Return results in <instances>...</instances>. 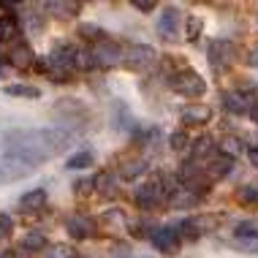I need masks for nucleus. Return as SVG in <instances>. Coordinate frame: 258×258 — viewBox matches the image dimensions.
<instances>
[{
    "mask_svg": "<svg viewBox=\"0 0 258 258\" xmlns=\"http://www.w3.org/2000/svg\"><path fill=\"white\" fill-rule=\"evenodd\" d=\"M46 9L54 11L57 17H74V14L79 11V3H57V0H54V3H46Z\"/></svg>",
    "mask_w": 258,
    "mask_h": 258,
    "instance_id": "obj_28",
    "label": "nucleus"
},
{
    "mask_svg": "<svg viewBox=\"0 0 258 258\" xmlns=\"http://www.w3.org/2000/svg\"><path fill=\"white\" fill-rule=\"evenodd\" d=\"M11 228H14V220L9 218V215L0 212V239H6V236L11 234Z\"/></svg>",
    "mask_w": 258,
    "mask_h": 258,
    "instance_id": "obj_31",
    "label": "nucleus"
},
{
    "mask_svg": "<svg viewBox=\"0 0 258 258\" xmlns=\"http://www.w3.org/2000/svg\"><path fill=\"white\" fill-rule=\"evenodd\" d=\"M247 62H250V66H253V68H258V46H255L253 52H250V57H247Z\"/></svg>",
    "mask_w": 258,
    "mask_h": 258,
    "instance_id": "obj_37",
    "label": "nucleus"
},
{
    "mask_svg": "<svg viewBox=\"0 0 258 258\" xmlns=\"http://www.w3.org/2000/svg\"><path fill=\"white\" fill-rule=\"evenodd\" d=\"M234 44L231 41H212V46H209V66L215 68V71H228L234 62Z\"/></svg>",
    "mask_w": 258,
    "mask_h": 258,
    "instance_id": "obj_8",
    "label": "nucleus"
},
{
    "mask_svg": "<svg viewBox=\"0 0 258 258\" xmlns=\"http://www.w3.org/2000/svg\"><path fill=\"white\" fill-rule=\"evenodd\" d=\"M46 247V236L41 231H30L22 239V250H27V253H36V250H44Z\"/></svg>",
    "mask_w": 258,
    "mask_h": 258,
    "instance_id": "obj_22",
    "label": "nucleus"
},
{
    "mask_svg": "<svg viewBox=\"0 0 258 258\" xmlns=\"http://www.w3.org/2000/svg\"><path fill=\"white\" fill-rule=\"evenodd\" d=\"M134 6L139 11H152L155 9V0H134Z\"/></svg>",
    "mask_w": 258,
    "mask_h": 258,
    "instance_id": "obj_35",
    "label": "nucleus"
},
{
    "mask_svg": "<svg viewBox=\"0 0 258 258\" xmlns=\"http://www.w3.org/2000/svg\"><path fill=\"white\" fill-rule=\"evenodd\" d=\"M95 163V155L90 150H82V152H74L71 158H68V169H87V166Z\"/></svg>",
    "mask_w": 258,
    "mask_h": 258,
    "instance_id": "obj_21",
    "label": "nucleus"
},
{
    "mask_svg": "<svg viewBox=\"0 0 258 258\" xmlns=\"http://www.w3.org/2000/svg\"><path fill=\"white\" fill-rule=\"evenodd\" d=\"M250 117H253V122L258 125V103H255V106H253V111H250Z\"/></svg>",
    "mask_w": 258,
    "mask_h": 258,
    "instance_id": "obj_38",
    "label": "nucleus"
},
{
    "mask_svg": "<svg viewBox=\"0 0 258 258\" xmlns=\"http://www.w3.org/2000/svg\"><path fill=\"white\" fill-rule=\"evenodd\" d=\"M66 228L74 239H90L95 234V220L87 218V215H74V218H68Z\"/></svg>",
    "mask_w": 258,
    "mask_h": 258,
    "instance_id": "obj_11",
    "label": "nucleus"
},
{
    "mask_svg": "<svg viewBox=\"0 0 258 258\" xmlns=\"http://www.w3.org/2000/svg\"><path fill=\"white\" fill-rule=\"evenodd\" d=\"M199 36H201V19H190V22H187V38L196 41Z\"/></svg>",
    "mask_w": 258,
    "mask_h": 258,
    "instance_id": "obj_32",
    "label": "nucleus"
},
{
    "mask_svg": "<svg viewBox=\"0 0 258 258\" xmlns=\"http://www.w3.org/2000/svg\"><path fill=\"white\" fill-rule=\"evenodd\" d=\"M46 204V190L44 187H36V190L25 193L22 199H19V207L25 209V212H36V209H41Z\"/></svg>",
    "mask_w": 258,
    "mask_h": 258,
    "instance_id": "obj_17",
    "label": "nucleus"
},
{
    "mask_svg": "<svg viewBox=\"0 0 258 258\" xmlns=\"http://www.w3.org/2000/svg\"><path fill=\"white\" fill-rule=\"evenodd\" d=\"M212 150H215V139H209V136H199L196 142H193V160L207 158Z\"/></svg>",
    "mask_w": 258,
    "mask_h": 258,
    "instance_id": "obj_23",
    "label": "nucleus"
},
{
    "mask_svg": "<svg viewBox=\"0 0 258 258\" xmlns=\"http://www.w3.org/2000/svg\"><path fill=\"white\" fill-rule=\"evenodd\" d=\"M152 245H155V250H160V253H166V255L179 253V245H182V239H179V228L160 226L158 231H152Z\"/></svg>",
    "mask_w": 258,
    "mask_h": 258,
    "instance_id": "obj_7",
    "label": "nucleus"
},
{
    "mask_svg": "<svg viewBox=\"0 0 258 258\" xmlns=\"http://www.w3.org/2000/svg\"><path fill=\"white\" fill-rule=\"evenodd\" d=\"M74 68H79V71H90V68H95L93 49H76V54H74Z\"/></svg>",
    "mask_w": 258,
    "mask_h": 258,
    "instance_id": "obj_25",
    "label": "nucleus"
},
{
    "mask_svg": "<svg viewBox=\"0 0 258 258\" xmlns=\"http://www.w3.org/2000/svg\"><path fill=\"white\" fill-rule=\"evenodd\" d=\"M199 201H201V193L199 190H193V187H187V185H179L177 190L169 196V207L171 209H185V207L199 204Z\"/></svg>",
    "mask_w": 258,
    "mask_h": 258,
    "instance_id": "obj_14",
    "label": "nucleus"
},
{
    "mask_svg": "<svg viewBox=\"0 0 258 258\" xmlns=\"http://www.w3.org/2000/svg\"><path fill=\"white\" fill-rule=\"evenodd\" d=\"M19 33V22L17 17H11V14H6V17H0V41H9Z\"/></svg>",
    "mask_w": 258,
    "mask_h": 258,
    "instance_id": "obj_20",
    "label": "nucleus"
},
{
    "mask_svg": "<svg viewBox=\"0 0 258 258\" xmlns=\"http://www.w3.org/2000/svg\"><path fill=\"white\" fill-rule=\"evenodd\" d=\"M158 57V52L152 49L150 44H134V46H128L122 54V62L131 68V71H147V68L155 62Z\"/></svg>",
    "mask_w": 258,
    "mask_h": 258,
    "instance_id": "obj_5",
    "label": "nucleus"
},
{
    "mask_svg": "<svg viewBox=\"0 0 258 258\" xmlns=\"http://www.w3.org/2000/svg\"><path fill=\"white\" fill-rule=\"evenodd\" d=\"M122 54L125 52L120 49V44H114V41H109V38H103V41H98V44L93 46V60H95V66H101V68L120 66Z\"/></svg>",
    "mask_w": 258,
    "mask_h": 258,
    "instance_id": "obj_6",
    "label": "nucleus"
},
{
    "mask_svg": "<svg viewBox=\"0 0 258 258\" xmlns=\"http://www.w3.org/2000/svg\"><path fill=\"white\" fill-rule=\"evenodd\" d=\"M223 106H226V111H231V114H247V111H253L255 103L247 93H242V90H228V93L223 95Z\"/></svg>",
    "mask_w": 258,
    "mask_h": 258,
    "instance_id": "obj_10",
    "label": "nucleus"
},
{
    "mask_svg": "<svg viewBox=\"0 0 258 258\" xmlns=\"http://www.w3.org/2000/svg\"><path fill=\"white\" fill-rule=\"evenodd\" d=\"M247 158H250V163L258 169V147H250V150H247Z\"/></svg>",
    "mask_w": 258,
    "mask_h": 258,
    "instance_id": "obj_36",
    "label": "nucleus"
},
{
    "mask_svg": "<svg viewBox=\"0 0 258 258\" xmlns=\"http://www.w3.org/2000/svg\"><path fill=\"white\" fill-rule=\"evenodd\" d=\"M6 152L25 155L36 163H44L54 155H60L74 142V134L68 128H22L6 134Z\"/></svg>",
    "mask_w": 258,
    "mask_h": 258,
    "instance_id": "obj_1",
    "label": "nucleus"
},
{
    "mask_svg": "<svg viewBox=\"0 0 258 258\" xmlns=\"http://www.w3.org/2000/svg\"><path fill=\"white\" fill-rule=\"evenodd\" d=\"M179 117H182L185 125H204L212 120V109L207 103H190V106H185L179 111Z\"/></svg>",
    "mask_w": 258,
    "mask_h": 258,
    "instance_id": "obj_13",
    "label": "nucleus"
},
{
    "mask_svg": "<svg viewBox=\"0 0 258 258\" xmlns=\"http://www.w3.org/2000/svg\"><path fill=\"white\" fill-rule=\"evenodd\" d=\"M93 187H95V182H93V179H79L74 190H76V196H82V193H85V196H87V193L93 190Z\"/></svg>",
    "mask_w": 258,
    "mask_h": 258,
    "instance_id": "obj_33",
    "label": "nucleus"
},
{
    "mask_svg": "<svg viewBox=\"0 0 258 258\" xmlns=\"http://www.w3.org/2000/svg\"><path fill=\"white\" fill-rule=\"evenodd\" d=\"M82 36H85V38H98V41H103L101 38V30H98V27H95V25H82Z\"/></svg>",
    "mask_w": 258,
    "mask_h": 258,
    "instance_id": "obj_34",
    "label": "nucleus"
},
{
    "mask_svg": "<svg viewBox=\"0 0 258 258\" xmlns=\"http://www.w3.org/2000/svg\"><path fill=\"white\" fill-rule=\"evenodd\" d=\"M234 245L242 250V253H258V234L250 236H234Z\"/></svg>",
    "mask_w": 258,
    "mask_h": 258,
    "instance_id": "obj_27",
    "label": "nucleus"
},
{
    "mask_svg": "<svg viewBox=\"0 0 258 258\" xmlns=\"http://www.w3.org/2000/svg\"><path fill=\"white\" fill-rule=\"evenodd\" d=\"M171 87L177 90L179 95H185V98H201V95L207 93V82L201 79V76L193 71V68L179 71V74L171 79Z\"/></svg>",
    "mask_w": 258,
    "mask_h": 258,
    "instance_id": "obj_4",
    "label": "nucleus"
},
{
    "mask_svg": "<svg viewBox=\"0 0 258 258\" xmlns=\"http://www.w3.org/2000/svg\"><path fill=\"white\" fill-rule=\"evenodd\" d=\"M187 142H190V139H187L185 131H177V134H171V139H169V147L171 150H185Z\"/></svg>",
    "mask_w": 258,
    "mask_h": 258,
    "instance_id": "obj_30",
    "label": "nucleus"
},
{
    "mask_svg": "<svg viewBox=\"0 0 258 258\" xmlns=\"http://www.w3.org/2000/svg\"><path fill=\"white\" fill-rule=\"evenodd\" d=\"M218 223H220L218 215H196V218L185 220L179 228H182V234H187L190 239H199V236L215 231V228H218Z\"/></svg>",
    "mask_w": 258,
    "mask_h": 258,
    "instance_id": "obj_9",
    "label": "nucleus"
},
{
    "mask_svg": "<svg viewBox=\"0 0 258 258\" xmlns=\"http://www.w3.org/2000/svg\"><path fill=\"white\" fill-rule=\"evenodd\" d=\"M9 62L14 68H30L33 66V49L27 44H17L9 52Z\"/></svg>",
    "mask_w": 258,
    "mask_h": 258,
    "instance_id": "obj_15",
    "label": "nucleus"
},
{
    "mask_svg": "<svg viewBox=\"0 0 258 258\" xmlns=\"http://www.w3.org/2000/svg\"><path fill=\"white\" fill-rule=\"evenodd\" d=\"M144 171H147V163H144V160H125L120 166V174L125 179H136L139 174H144Z\"/></svg>",
    "mask_w": 258,
    "mask_h": 258,
    "instance_id": "obj_24",
    "label": "nucleus"
},
{
    "mask_svg": "<svg viewBox=\"0 0 258 258\" xmlns=\"http://www.w3.org/2000/svg\"><path fill=\"white\" fill-rule=\"evenodd\" d=\"M93 182H95V190H98L101 196H106V199L117 196V177L111 171H101Z\"/></svg>",
    "mask_w": 258,
    "mask_h": 258,
    "instance_id": "obj_16",
    "label": "nucleus"
},
{
    "mask_svg": "<svg viewBox=\"0 0 258 258\" xmlns=\"http://www.w3.org/2000/svg\"><path fill=\"white\" fill-rule=\"evenodd\" d=\"M236 196H239L242 204H247V207H258V182H247L239 193H236Z\"/></svg>",
    "mask_w": 258,
    "mask_h": 258,
    "instance_id": "obj_26",
    "label": "nucleus"
},
{
    "mask_svg": "<svg viewBox=\"0 0 258 258\" xmlns=\"http://www.w3.org/2000/svg\"><path fill=\"white\" fill-rule=\"evenodd\" d=\"M38 166L41 163H36V160H30L25 155H11V152H6V155L0 158V185H9V182H17V179L30 177Z\"/></svg>",
    "mask_w": 258,
    "mask_h": 258,
    "instance_id": "obj_2",
    "label": "nucleus"
},
{
    "mask_svg": "<svg viewBox=\"0 0 258 258\" xmlns=\"http://www.w3.org/2000/svg\"><path fill=\"white\" fill-rule=\"evenodd\" d=\"M46 255L49 258H76V250L68 247V245H54V247L46 250Z\"/></svg>",
    "mask_w": 258,
    "mask_h": 258,
    "instance_id": "obj_29",
    "label": "nucleus"
},
{
    "mask_svg": "<svg viewBox=\"0 0 258 258\" xmlns=\"http://www.w3.org/2000/svg\"><path fill=\"white\" fill-rule=\"evenodd\" d=\"M6 95H11V98H41V90L33 87V85H9L6 87Z\"/></svg>",
    "mask_w": 258,
    "mask_h": 258,
    "instance_id": "obj_19",
    "label": "nucleus"
},
{
    "mask_svg": "<svg viewBox=\"0 0 258 258\" xmlns=\"http://www.w3.org/2000/svg\"><path fill=\"white\" fill-rule=\"evenodd\" d=\"M177 30H179V9L177 6H169L163 14H160V22H158V33H160V38H174L177 36Z\"/></svg>",
    "mask_w": 258,
    "mask_h": 258,
    "instance_id": "obj_12",
    "label": "nucleus"
},
{
    "mask_svg": "<svg viewBox=\"0 0 258 258\" xmlns=\"http://www.w3.org/2000/svg\"><path fill=\"white\" fill-rule=\"evenodd\" d=\"M218 152H220V158L234 160V158H239V152H242V142L234 139V136H226V139L218 142Z\"/></svg>",
    "mask_w": 258,
    "mask_h": 258,
    "instance_id": "obj_18",
    "label": "nucleus"
},
{
    "mask_svg": "<svg viewBox=\"0 0 258 258\" xmlns=\"http://www.w3.org/2000/svg\"><path fill=\"white\" fill-rule=\"evenodd\" d=\"M160 201H166V177L163 174H152L136 190V204L142 209H150V207H158Z\"/></svg>",
    "mask_w": 258,
    "mask_h": 258,
    "instance_id": "obj_3",
    "label": "nucleus"
}]
</instances>
